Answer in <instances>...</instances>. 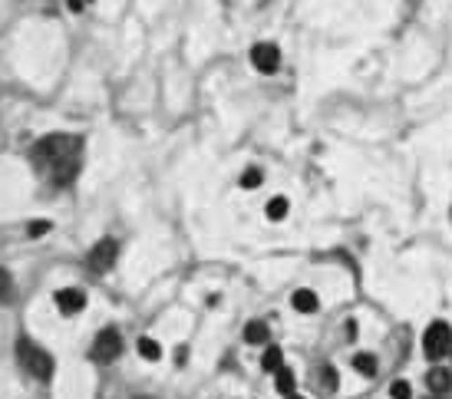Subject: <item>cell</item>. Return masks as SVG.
<instances>
[{
    "label": "cell",
    "instance_id": "obj_1",
    "mask_svg": "<svg viewBox=\"0 0 452 399\" xmlns=\"http://www.w3.org/2000/svg\"><path fill=\"white\" fill-rule=\"evenodd\" d=\"M33 165L50 178V185H70L79 175V139L76 136H46L33 145Z\"/></svg>",
    "mask_w": 452,
    "mask_h": 399
},
{
    "label": "cell",
    "instance_id": "obj_2",
    "mask_svg": "<svg viewBox=\"0 0 452 399\" xmlns=\"http://www.w3.org/2000/svg\"><path fill=\"white\" fill-rule=\"evenodd\" d=\"M17 360H20V367L30 373L33 379H50L53 377V356L46 353L40 344H33V340H17Z\"/></svg>",
    "mask_w": 452,
    "mask_h": 399
},
{
    "label": "cell",
    "instance_id": "obj_3",
    "mask_svg": "<svg viewBox=\"0 0 452 399\" xmlns=\"http://www.w3.org/2000/svg\"><path fill=\"white\" fill-rule=\"evenodd\" d=\"M422 353L430 356L432 363H439L452 353V327L446 320H432L422 334Z\"/></svg>",
    "mask_w": 452,
    "mask_h": 399
},
{
    "label": "cell",
    "instance_id": "obj_4",
    "mask_svg": "<svg viewBox=\"0 0 452 399\" xmlns=\"http://www.w3.org/2000/svg\"><path fill=\"white\" fill-rule=\"evenodd\" d=\"M119 353H122V334H119L116 327L99 330L93 346H89V356H93L96 363H112V360H119Z\"/></svg>",
    "mask_w": 452,
    "mask_h": 399
},
{
    "label": "cell",
    "instance_id": "obj_5",
    "mask_svg": "<svg viewBox=\"0 0 452 399\" xmlns=\"http://www.w3.org/2000/svg\"><path fill=\"white\" fill-rule=\"evenodd\" d=\"M116 254H119L116 241H112V237H103V241L93 244V251L86 254V268L93 270V274H106V270L116 264Z\"/></svg>",
    "mask_w": 452,
    "mask_h": 399
},
{
    "label": "cell",
    "instance_id": "obj_6",
    "mask_svg": "<svg viewBox=\"0 0 452 399\" xmlns=\"http://www.w3.org/2000/svg\"><path fill=\"white\" fill-rule=\"evenodd\" d=\"M251 66L258 73H274L280 66V50L274 44H254L251 46Z\"/></svg>",
    "mask_w": 452,
    "mask_h": 399
},
{
    "label": "cell",
    "instance_id": "obj_7",
    "mask_svg": "<svg viewBox=\"0 0 452 399\" xmlns=\"http://www.w3.org/2000/svg\"><path fill=\"white\" fill-rule=\"evenodd\" d=\"M56 310L66 313V317H76V313L86 307V294L76 291V287H63V291H56Z\"/></svg>",
    "mask_w": 452,
    "mask_h": 399
},
{
    "label": "cell",
    "instance_id": "obj_8",
    "mask_svg": "<svg viewBox=\"0 0 452 399\" xmlns=\"http://www.w3.org/2000/svg\"><path fill=\"white\" fill-rule=\"evenodd\" d=\"M426 386H430L432 396H446V393H452V369L436 363V367L426 373Z\"/></svg>",
    "mask_w": 452,
    "mask_h": 399
},
{
    "label": "cell",
    "instance_id": "obj_9",
    "mask_svg": "<svg viewBox=\"0 0 452 399\" xmlns=\"http://www.w3.org/2000/svg\"><path fill=\"white\" fill-rule=\"evenodd\" d=\"M291 307L297 313H317V307H321V301H317V294L307 291V287H301V291L291 294Z\"/></svg>",
    "mask_w": 452,
    "mask_h": 399
},
{
    "label": "cell",
    "instance_id": "obj_10",
    "mask_svg": "<svg viewBox=\"0 0 452 399\" xmlns=\"http://www.w3.org/2000/svg\"><path fill=\"white\" fill-rule=\"evenodd\" d=\"M354 369L360 373V377H377V369H380V363H377V356L373 353H356L354 356Z\"/></svg>",
    "mask_w": 452,
    "mask_h": 399
},
{
    "label": "cell",
    "instance_id": "obj_11",
    "mask_svg": "<svg viewBox=\"0 0 452 399\" xmlns=\"http://www.w3.org/2000/svg\"><path fill=\"white\" fill-rule=\"evenodd\" d=\"M268 336H271V330H268V324H261V320H251L248 327H245V344H268Z\"/></svg>",
    "mask_w": 452,
    "mask_h": 399
},
{
    "label": "cell",
    "instance_id": "obj_12",
    "mask_svg": "<svg viewBox=\"0 0 452 399\" xmlns=\"http://www.w3.org/2000/svg\"><path fill=\"white\" fill-rule=\"evenodd\" d=\"M274 386H278L280 396H294V386H297V379H294V373L288 367H280L278 373H274Z\"/></svg>",
    "mask_w": 452,
    "mask_h": 399
},
{
    "label": "cell",
    "instance_id": "obj_13",
    "mask_svg": "<svg viewBox=\"0 0 452 399\" xmlns=\"http://www.w3.org/2000/svg\"><path fill=\"white\" fill-rule=\"evenodd\" d=\"M261 367L268 369V373H278V369L284 367V350H280V346H268L264 356H261Z\"/></svg>",
    "mask_w": 452,
    "mask_h": 399
},
{
    "label": "cell",
    "instance_id": "obj_14",
    "mask_svg": "<svg viewBox=\"0 0 452 399\" xmlns=\"http://www.w3.org/2000/svg\"><path fill=\"white\" fill-rule=\"evenodd\" d=\"M317 379H321V389H327V393H334V389L340 386V377H337V369L330 367V363H323V367L317 369Z\"/></svg>",
    "mask_w": 452,
    "mask_h": 399
},
{
    "label": "cell",
    "instance_id": "obj_15",
    "mask_svg": "<svg viewBox=\"0 0 452 399\" xmlns=\"http://www.w3.org/2000/svg\"><path fill=\"white\" fill-rule=\"evenodd\" d=\"M139 356H146V360H149V363H155V360H159L162 356V346L155 344V340H152V336H139Z\"/></svg>",
    "mask_w": 452,
    "mask_h": 399
},
{
    "label": "cell",
    "instance_id": "obj_16",
    "mask_svg": "<svg viewBox=\"0 0 452 399\" xmlns=\"http://www.w3.org/2000/svg\"><path fill=\"white\" fill-rule=\"evenodd\" d=\"M264 211H268L271 221H280V218H288V198H284V195H278V198H271Z\"/></svg>",
    "mask_w": 452,
    "mask_h": 399
},
{
    "label": "cell",
    "instance_id": "obj_17",
    "mask_svg": "<svg viewBox=\"0 0 452 399\" xmlns=\"http://www.w3.org/2000/svg\"><path fill=\"white\" fill-rule=\"evenodd\" d=\"M13 297V277L7 268H0V303H7Z\"/></svg>",
    "mask_w": 452,
    "mask_h": 399
},
{
    "label": "cell",
    "instance_id": "obj_18",
    "mask_svg": "<svg viewBox=\"0 0 452 399\" xmlns=\"http://www.w3.org/2000/svg\"><path fill=\"white\" fill-rule=\"evenodd\" d=\"M389 396L393 399H413V386H409L406 379H396V383L389 386Z\"/></svg>",
    "mask_w": 452,
    "mask_h": 399
},
{
    "label": "cell",
    "instance_id": "obj_19",
    "mask_svg": "<svg viewBox=\"0 0 452 399\" xmlns=\"http://www.w3.org/2000/svg\"><path fill=\"white\" fill-rule=\"evenodd\" d=\"M261 185V169H248L241 172V188H258Z\"/></svg>",
    "mask_w": 452,
    "mask_h": 399
},
{
    "label": "cell",
    "instance_id": "obj_20",
    "mask_svg": "<svg viewBox=\"0 0 452 399\" xmlns=\"http://www.w3.org/2000/svg\"><path fill=\"white\" fill-rule=\"evenodd\" d=\"M27 231H30V237H40V235H46V231H50V221H30V228H27Z\"/></svg>",
    "mask_w": 452,
    "mask_h": 399
},
{
    "label": "cell",
    "instance_id": "obj_21",
    "mask_svg": "<svg viewBox=\"0 0 452 399\" xmlns=\"http://www.w3.org/2000/svg\"><path fill=\"white\" fill-rule=\"evenodd\" d=\"M66 4H70V11L79 13V11H86L89 4H93V0H66Z\"/></svg>",
    "mask_w": 452,
    "mask_h": 399
},
{
    "label": "cell",
    "instance_id": "obj_22",
    "mask_svg": "<svg viewBox=\"0 0 452 399\" xmlns=\"http://www.w3.org/2000/svg\"><path fill=\"white\" fill-rule=\"evenodd\" d=\"M288 399H304V396H297V393H294V396H288Z\"/></svg>",
    "mask_w": 452,
    "mask_h": 399
},
{
    "label": "cell",
    "instance_id": "obj_23",
    "mask_svg": "<svg viewBox=\"0 0 452 399\" xmlns=\"http://www.w3.org/2000/svg\"><path fill=\"white\" fill-rule=\"evenodd\" d=\"M426 399H442V396H432V393H430V396H426Z\"/></svg>",
    "mask_w": 452,
    "mask_h": 399
},
{
    "label": "cell",
    "instance_id": "obj_24",
    "mask_svg": "<svg viewBox=\"0 0 452 399\" xmlns=\"http://www.w3.org/2000/svg\"><path fill=\"white\" fill-rule=\"evenodd\" d=\"M136 399H152V396H136Z\"/></svg>",
    "mask_w": 452,
    "mask_h": 399
},
{
    "label": "cell",
    "instance_id": "obj_25",
    "mask_svg": "<svg viewBox=\"0 0 452 399\" xmlns=\"http://www.w3.org/2000/svg\"><path fill=\"white\" fill-rule=\"evenodd\" d=\"M449 356H452V353H449Z\"/></svg>",
    "mask_w": 452,
    "mask_h": 399
}]
</instances>
